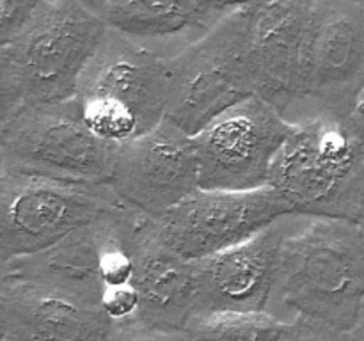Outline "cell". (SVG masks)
Here are the masks:
<instances>
[{"label": "cell", "mask_w": 364, "mask_h": 341, "mask_svg": "<svg viewBox=\"0 0 364 341\" xmlns=\"http://www.w3.org/2000/svg\"><path fill=\"white\" fill-rule=\"evenodd\" d=\"M363 298L364 252L355 222L284 217L277 281L267 313L284 323L306 318L354 330L363 318Z\"/></svg>", "instance_id": "cell-1"}, {"label": "cell", "mask_w": 364, "mask_h": 341, "mask_svg": "<svg viewBox=\"0 0 364 341\" xmlns=\"http://www.w3.org/2000/svg\"><path fill=\"white\" fill-rule=\"evenodd\" d=\"M107 31L102 14L84 0H39L28 20L0 41V123L75 98Z\"/></svg>", "instance_id": "cell-2"}, {"label": "cell", "mask_w": 364, "mask_h": 341, "mask_svg": "<svg viewBox=\"0 0 364 341\" xmlns=\"http://www.w3.org/2000/svg\"><path fill=\"white\" fill-rule=\"evenodd\" d=\"M269 187L291 213L355 222L364 206V149L347 117L320 112L291 123Z\"/></svg>", "instance_id": "cell-3"}, {"label": "cell", "mask_w": 364, "mask_h": 341, "mask_svg": "<svg viewBox=\"0 0 364 341\" xmlns=\"http://www.w3.org/2000/svg\"><path fill=\"white\" fill-rule=\"evenodd\" d=\"M75 99L96 137L127 144L167 117V55L109 28L82 73Z\"/></svg>", "instance_id": "cell-4"}, {"label": "cell", "mask_w": 364, "mask_h": 341, "mask_svg": "<svg viewBox=\"0 0 364 341\" xmlns=\"http://www.w3.org/2000/svg\"><path fill=\"white\" fill-rule=\"evenodd\" d=\"M252 7L226 14L198 39L167 57V119L198 134L237 103L258 96V75L249 50Z\"/></svg>", "instance_id": "cell-5"}, {"label": "cell", "mask_w": 364, "mask_h": 341, "mask_svg": "<svg viewBox=\"0 0 364 341\" xmlns=\"http://www.w3.org/2000/svg\"><path fill=\"white\" fill-rule=\"evenodd\" d=\"M132 212L109 183L89 185L0 169V263L34 254L75 229Z\"/></svg>", "instance_id": "cell-6"}, {"label": "cell", "mask_w": 364, "mask_h": 341, "mask_svg": "<svg viewBox=\"0 0 364 341\" xmlns=\"http://www.w3.org/2000/svg\"><path fill=\"white\" fill-rule=\"evenodd\" d=\"M119 146L96 137L77 99L21 110L0 123V169L71 183H110Z\"/></svg>", "instance_id": "cell-7"}, {"label": "cell", "mask_w": 364, "mask_h": 341, "mask_svg": "<svg viewBox=\"0 0 364 341\" xmlns=\"http://www.w3.org/2000/svg\"><path fill=\"white\" fill-rule=\"evenodd\" d=\"M291 123L277 107L251 96L192 135L199 188L247 192L269 187L270 170Z\"/></svg>", "instance_id": "cell-8"}, {"label": "cell", "mask_w": 364, "mask_h": 341, "mask_svg": "<svg viewBox=\"0 0 364 341\" xmlns=\"http://www.w3.org/2000/svg\"><path fill=\"white\" fill-rule=\"evenodd\" d=\"M290 213L272 187L247 192L198 188L160 217L156 226L173 251L194 261L251 240Z\"/></svg>", "instance_id": "cell-9"}, {"label": "cell", "mask_w": 364, "mask_h": 341, "mask_svg": "<svg viewBox=\"0 0 364 341\" xmlns=\"http://www.w3.org/2000/svg\"><path fill=\"white\" fill-rule=\"evenodd\" d=\"M364 89V6L316 0L302 98L284 114L290 123L329 112L347 117Z\"/></svg>", "instance_id": "cell-10"}, {"label": "cell", "mask_w": 364, "mask_h": 341, "mask_svg": "<svg viewBox=\"0 0 364 341\" xmlns=\"http://www.w3.org/2000/svg\"><path fill=\"white\" fill-rule=\"evenodd\" d=\"M109 185L128 208L159 220L199 188L192 135L166 117L119 146Z\"/></svg>", "instance_id": "cell-11"}, {"label": "cell", "mask_w": 364, "mask_h": 341, "mask_svg": "<svg viewBox=\"0 0 364 341\" xmlns=\"http://www.w3.org/2000/svg\"><path fill=\"white\" fill-rule=\"evenodd\" d=\"M316 0H270L252 6L249 50L258 96L287 114L304 92Z\"/></svg>", "instance_id": "cell-12"}, {"label": "cell", "mask_w": 364, "mask_h": 341, "mask_svg": "<svg viewBox=\"0 0 364 341\" xmlns=\"http://www.w3.org/2000/svg\"><path fill=\"white\" fill-rule=\"evenodd\" d=\"M284 217L237 247L194 259L199 311H267L277 281Z\"/></svg>", "instance_id": "cell-13"}, {"label": "cell", "mask_w": 364, "mask_h": 341, "mask_svg": "<svg viewBox=\"0 0 364 341\" xmlns=\"http://www.w3.org/2000/svg\"><path fill=\"white\" fill-rule=\"evenodd\" d=\"M134 286L141 295L137 318L160 329L183 330L199 313L194 261L183 258L160 238L156 220L135 213L128 227Z\"/></svg>", "instance_id": "cell-14"}, {"label": "cell", "mask_w": 364, "mask_h": 341, "mask_svg": "<svg viewBox=\"0 0 364 341\" xmlns=\"http://www.w3.org/2000/svg\"><path fill=\"white\" fill-rule=\"evenodd\" d=\"M114 322L45 284L0 277V337L13 341H109Z\"/></svg>", "instance_id": "cell-15"}, {"label": "cell", "mask_w": 364, "mask_h": 341, "mask_svg": "<svg viewBox=\"0 0 364 341\" xmlns=\"http://www.w3.org/2000/svg\"><path fill=\"white\" fill-rule=\"evenodd\" d=\"M119 217L82 226L43 251L0 263V277L34 281L102 308L103 247Z\"/></svg>", "instance_id": "cell-16"}, {"label": "cell", "mask_w": 364, "mask_h": 341, "mask_svg": "<svg viewBox=\"0 0 364 341\" xmlns=\"http://www.w3.org/2000/svg\"><path fill=\"white\" fill-rule=\"evenodd\" d=\"M100 14L109 28L142 41L178 36L215 16L210 0H103Z\"/></svg>", "instance_id": "cell-17"}, {"label": "cell", "mask_w": 364, "mask_h": 341, "mask_svg": "<svg viewBox=\"0 0 364 341\" xmlns=\"http://www.w3.org/2000/svg\"><path fill=\"white\" fill-rule=\"evenodd\" d=\"M287 325L267 311H199L183 330L191 341H281Z\"/></svg>", "instance_id": "cell-18"}, {"label": "cell", "mask_w": 364, "mask_h": 341, "mask_svg": "<svg viewBox=\"0 0 364 341\" xmlns=\"http://www.w3.org/2000/svg\"><path fill=\"white\" fill-rule=\"evenodd\" d=\"M109 341H191L185 330L160 329L148 325L141 318L114 322Z\"/></svg>", "instance_id": "cell-19"}, {"label": "cell", "mask_w": 364, "mask_h": 341, "mask_svg": "<svg viewBox=\"0 0 364 341\" xmlns=\"http://www.w3.org/2000/svg\"><path fill=\"white\" fill-rule=\"evenodd\" d=\"M102 309L112 322L135 318L141 311V295L134 283L105 288L102 297Z\"/></svg>", "instance_id": "cell-20"}, {"label": "cell", "mask_w": 364, "mask_h": 341, "mask_svg": "<svg viewBox=\"0 0 364 341\" xmlns=\"http://www.w3.org/2000/svg\"><path fill=\"white\" fill-rule=\"evenodd\" d=\"M281 341H359L354 330H341L313 320L297 318L288 323Z\"/></svg>", "instance_id": "cell-21"}, {"label": "cell", "mask_w": 364, "mask_h": 341, "mask_svg": "<svg viewBox=\"0 0 364 341\" xmlns=\"http://www.w3.org/2000/svg\"><path fill=\"white\" fill-rule=\"evenodd\" d=\"M39 0H0V41L9 39L36 9Z\"/></svg>", "instance_id": "cell-22"}, {"label": "cell", "mask_w": 364, "mask_h": 341, "mask_svg": "<svg viewBox=\"0 0 364 341\" xmlns=\"http://www.w3.org/2000/svg\"><path fill=\"white\" fill-rule=\"evenodd\" d=\"M347 123L364 149V89L361 91V94H359L352 112L347 116Z\"/></svg>", "instance_id": "cell-23"}, {"label": "cell", "mask_w": 364, "mask_h": 341, "mask_svg": "<svg viewBox=\"0 0 364 341\" xmlns=\"http://www.w3.org/2000/svg\"><path fill=\"white\" fill-rule=\"evenodd\" d=\"M270 2V0H212V11L215 18H223L226 14L233 13V11L242 9V7H252L259 6V4Z\"/></svg>", "instance_id": "cell-24"}, {"label": "cell", "mask_w": 364, "mask_h": 341, "mask_svg": "<svg viewBox=\"0 0 364 341\" xmlns=\"http://www.w3.org/2000/svg\"><path fill=\"white\" fill-rule=\"evenodd\" d=\"M355 229H358V237H359V242H361V247L364 252V206H363L361 213H359L358 220H355Z\"/></svg>", "instance_id": "cell-25"}, {"label": "cell", "mask_w": 364, "mask_h": 341, "mask_svg": "<svg viewBox=\"0 0 364 341\" xmlns=\"http://www.w3.org/2000/svg\"><path fill=\"white\" fill-rule=\"evenodd\" d=\"M84 2L87 4V6H91L95 11H98V13H100V11H102L103 0H84Z\"/></svg>", "instance_id": "cell-26"}, {"label": "cell", "mask_w": 364, "mask_h": 341, "mask_svg": "<svg viewBox=\"0 0 364 341\" xmlns=\"http://www.w3.org/2000/svg\"><path fill=\"white\" fill-rule=\"evenodd\" d=\"M354 332H355V336H358L359 341H364V320H361V322H359V325L355 327Z\"/></svg>", "instance_id": "cell-27"}, {"label": "cell", "mask_w": 364, "mask_h": 341, "mask_svg": "<svg viewBox=\"0 0 364 341\" xmlns=\"http://www.w3.org/2000/svg\"><path fill=\"white\" fill-rule=\"evenodd\" d=\"M361 316H363L361 320H364V298H363V305H361Z\"/></svg>", "instance_id": "cell-28"}, {"label": "cell", "mask_w": 364, "mask_h": 341, "mask_svg": "<svg viewBox=\"0 0 364 341\" xmlns=\"http://www.w3.org/2000/svg\"><path fill=\"white\" fill-rule=\"evenodd\" d=\"M354 2H358V4H361V6H364V0H354Z\"/></svg>", "instance_id": "cell-29"}, {"label": "cell", "mask_w": 364, "mask_h": 341, "mask_svg": "<svg viewBox=\"0 0 364 341\" xmlns=\"http://www.w3.org/2000/svg\"><path fill=\"white\" fill-rule=\"evenodd\" d=\"M0 341H13V340H7V337H0Z\"/></svg>", "instance_id": "cell-30"}, {"label": "cell", "mask_w": 364, "mask_h": 341, "mask_svg": "<svg viewBox=\"0 0 364 341\" xmlns=\"http://www.w3.org/2000/svg\"><path fill=\"white\" fill-rule=\"evenodd\" d=\"M210 4H212V0H210Z\"/></svg>", "instance_id": "cell-31"}]
</instances>
